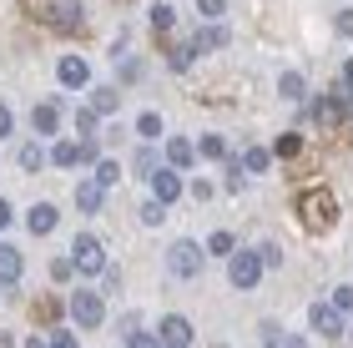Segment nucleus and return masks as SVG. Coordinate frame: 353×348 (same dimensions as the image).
<instances>
[{"label":"nucleus","mask_w":353,"mask_h":348,"mask_svg":"<svg viewBox=\"0 0 353 348\" xmlns=\"http://www.w3.org/2000/svg\"><path fill=\"white\" fill-rule=\"evenodd\" d=\"M298 217H303L313 232H323V227H333V217H339V202H333L328 187H318V192H303V197H298Z\"/></svg>","instance_id":"obj_1"},{"label":"nucleus","mask_w":353,"mask_h":348,"mask_svg":"<svg viewBox=\"0 0 353 348\" xmlns=\"http://www.w3.org/2000/svg\"><path fill=\"white\" fill-rule=\"evenodd\" d=\"M41 15H46V25H56L61 36H76L86 21V10H81V0H36Z\"/></svg>","instance_id":"obj_2"},{"label":"nucleus","mask_w":353,"mask_h":348,"mask_svg":"<svg viewBox=\"0 0 353 348\" xmlns=\"http://www.w3.org/2000/svg\"><path fill=\"white\" fill-rule=\"evenodd\" d=\"M202 258H207V247L192 243V237H176V243L167 247V267H172L176 278H197L202 273Z\"/></svg>","instance_id":"obj_3"},{"label":"nucleus","mask_w":353,"mask_h":348,"mask_svg":"<svg viewBox=\"0 0 353 348\" xmlns=\"http://www.w3.org/2000/svg\"><path fill=\"white\" fill-rule=\"evenodd\" d=\"M66 308H71V318L81 328H101L106 323V303H101V293H96V288H76Z\"/></svg>","instance_id":"obj_4"},{"label":"nucleus","mask_w":353,"mask_h":348,"mask_svg":"<svg viewBox=\"0 0 353 348\" xmlns=\"http://www.w3.org/2000/svg\"><path fill=\"white\" fill-rule=\"evenodd\" d=\"M71 263H76V273H81V278H96V273L106 267V247L96 243L91 232H81V237L71 243Z\"/></svg>","instance_id":"obj_5"},{"label":"nucleus","mask_w":353,"mask_h":348,"mask_svg":"<svg viewBox=\"0 0 353 348\" xmlns=\"http://www.w3.org/2000/svg\"><path fill=\"white\" fill-rule=\"evenodd\" d=\"M228 278H232V288H258L263 258H258V252H248V247H237L232 258H228Z\"/></svg>","instance_id":"obj_6"},{"label":"nucleus","mask_w":353,"mask_h":348,"mask_svg":"<svg viewBox=\"0 0 353 348\" xmlns=\"http://www.w3.org/2000/svg\"><path fill=\"white\" fill-rule=\"evenodd\" d=\"M51 162H56V167H81V162L96 167V141H56V147H51Z\"/></svg>","instance_id":"obj_7"},{"label":"nucleus","mask_w":353,"mask_h":348,"mask_svg":"<svg viewBox=\"0 0 353 348\" xmlns=\"http://www.w3.org/2000/svg\"><path fill=\"white\" fill-rule=\"evenodd\" d=\"M308 323H313V334H323V338L348 334V328H343V313L333 308V303H313V308H308Z\"/></svg>","instance_id":"obj_8"},{"label":"nucleus","mask_w":353,"mask_h":348,"mask_svg":"<svg viewBox=\"0 0 353 348\" xmlns=\"http://www.w3.org/2000/svg\"><path fill=\"white\" fill-rule=\"evenodd\" d=\"M157 338H162V348H192V323L182 318V313H172V318H162V328H157Z\"/></svg>","instance_id":"obj_9"},{"label":"nucleus","mask_w":353,"mask_h":348,"mask_svg":"<svg viewBox=\"0 0 353 348\" xmlns=\"http://www.w3.org/2000/svg\"><path fill=\"white\" fill-rule=\"evenodd\" d=\"M61 227V212H56V202H36V207L26 212V232H36V237H51Z\"/></svg>","instance_id":"obj_10"},{"label":"nucleus","mask_w":353,"mask_h":348,"mask_svg":"<svg viewBox=\"0 0 353 348\" xmlns=\"http://www.w3.org/2000/svg\"><path fill=\"white\" fill-rule=\"evenodd\" d=\"M147 187H152L157 202H176V197H182V177H176V167H157L147 177Z\"/></svg>","instance_id":"obj_11"},{"label":"nucleus","mask_w":353,"mask_h":348,"mask_svg":"<svg viewBox=\"0 0 353 348\" xmlns=\"http://www.w3.org/2000/svg\"><path fill=\"white\" fill-rule=\"evenodd\" d=\"M56 76H61V86H71V91L91 86V66H86L81 56H61V61H56Z\"/></svg>","instance_id":"obj_12"},{"label":"nucleus","mask_w":353,"mask_h":348,"mask_svg":"<svg viewBox=\"0 0 353 348\" xmlns=\"http://www.w3.org/2000/svg\"><path fill=\"white\" fill-rule=\"evenodd\" d=\"M61 116H66V106H61V101H41L36 112H30V126H36L41 136H56L61 132Z\"/></svg>","instance_id":"obj_13"},{"label":"nucleus","mask_w":353,"mask_h":348,"mask_svg":"<svg viewBox=\"0 0 353 348\" xmlns=\"http://www.w3.org/2000/svg\"><path fill=\"white\" fill-rule=\"evenodd\" d=\"M192 162H197V141H187V136H172V141H167V167L187 172Z\"/></svg>","instance_id":"obj_14"},{"label":"nucleus","mask_w":353,"mask_h":348,"mask_svg":"<svg viewBox=\"0 0 353 348\" xmlns=\"http://www.w3.org/2000/svg\"><path fill=\"white\" fill-rule=\"evenodd\" d=\"M76 207H81L86 217H96V212L106 207V187H96V182H81V187H76Z\"/></svg>","instance_id":"obj_15"},{"label":"nucleus","mask_w":353,"mask_h":348,"mask_svg":"<svg viewBox=\"0 0 353 348\" xmlns=\"http://www.w3.org/2000/svg\"><path fill=\"white\" fill-rule=\"evenodd\" d=\"M278 96L283 101H298V106L308 101V81H303V71H283L278 76Z\"/></svg>","instance_id":"obj_16"},{"label":"nucleus","mask_w":353,"mask_h":348,"mask_svg":"<svg viewBox=\"0 0 353 348\" xmlns=\"http://www.w3.org/2000/svg\"><path fill=\"white\" fill-rule=\"evenodd\" d=\"M21 273H26V258L15 247H0V283H6V288H15V283H21Z\"/></svg>","instance_id":"obj_17"},{"label":"nucleus","mask_w":353,"mask_h":348,"mask_svg":"<svg viewBox=\"0 0 353 348\" xmlns=\"http://www.w3.org/2000/svg\"><path fill=\"white\" fill-rule=\"evenodd\" d=\"M192 45H197V51H217V45H228V25H202L197 36H192Z\"/></svg>","instance_id":"obj_18"},{"label":"nucleus","mask_w":353,"mask_h":348,"mask_svg":"<svg viewBox=\"0 0 353 348\" xmlns=\"http://www.w3.org/2000/svg\"><path fill=\"white\" fill-rule=\"evenodd\" d=\"M15 162H21V172H41L46 167V147L41 141H26V147L15 152Z\"/></svg>","instance_id":"obj_19"},{"label":"nucleus","mask_w":353,"mask_h":348,"mask_svg":"<svg viewBox=\"0 0 353 348\" xmlns=\"http://www.w3.org/2000/svg\"><path fill=\"white\" fill-rule=\"evenodd\" d=\"M91 106H96V116H111L121 106V96H117V86H96V96H91Z\"/></svg>","instance_id":"obj_20"},{"label":"nucleus","mask_w":353,"mask_h":348,"mask_svg":"<svg viewBox=\"0 0 353 348\" xmlns=\"http://www.w3.org/2000/svg\"><path fill=\"white\" fill-rule=\"evenodd\" d=\"M96 187H117L121 182V167L111 162V156H96V177H91Z\"/></svg>","instance_id":"obj_21"},{"label":"nucleus","mask_w":353,"mask_h":348,"mask_svg":"<svg viewBox=\"0 0 353 348\" xmlns=\"http://www.w3.org/2000/svg\"><path fill=\"white\" fill-rule=\"evenodd\" d=\"M197 156H212V162H228V141H222L217 132H207V136L197 141Z\"/></svg>","instance_id":"obj_22"},{"label":"nucleus","mask_w":353,"mask_h":348,"mask_svg":"<svg viewBox=\"0 0 353 348\" xmlns=\"http://www.w3.org/2000/svg\"><path fill=\"white\" fill-rule=\"evenodd\" d=\"M207 252H212V258H232V252H237V237H232V232H212V237H207Z\"/></svg>","instance_id":"obj_23"},{"label":"nucleus","mask_w":353,"mask_h":348,"mask_svg":"<svg viewBox=\"0 0 353 348\" xmlns=\"http://www.w3.org/2000/svg\"><path fill=\"white\" fill-rule=\"evenodd\" d=\"M137 136L157 141V136H162V116H157V112H141V116H137Z\"/></svg>","instance_id":"obj_24"},{"label":"nucleus","mask_w":353,"mask_h":348,"mask_svg":"<svg viewBox=\"0 0 353 348\" xmlns=\"http://www.w3.org/2000/svg\"><path fill=\"white\" fill-rule=\"evenodd\" d=\"M147 21H152V30H172V25H176V10H172V6H152Z\"/></svg>","instance_id":"obj_25"},{"label":"nucleus","mask_w":353,"mask_h":348,"mask_svg":"<svg viewBox=\"0 0 353 348\" xmlns=\"http://www.w3.org/2000/svg\"><path fill=\"white\" fill-rule=\"evenodd\" d=\"M243 167H248V172H268V167H272V152H268V147H248Z\"/></svg>","instance_id":"obj_26"},{"label":"nucleus","mask_w":353,"mask_h":348,"mask_svg":"<svg viewBox=\"0 0 353 348\" xmlns=\"http://www.w3.org/2000/svg\"><path fill=\"white\" fill-rule=\"evenodd\" d=\"M298 152H303V136L298 132H283L278 147H272V156H298Z\"/></svg>","instance_id":"obj_27"},{"label":"nucleus","mask_w":353,"mask_h":348,"mask_svg":"<svg viewBox=\"0 0 353 348\" xmlns=\"http://www.w3.org/2000/svg\"><path fill=\"white\" fill-rule=\"evenodd\" d=\"M162 212H167V202H141V207H137V217H141V223H147V227H157V223H162Z\"/></svg>","instance_id":"obj_28"},{"label":"nucleus","mask_w":353,"mask_h":348,"mask_svg":"<svg viewBox=\"0 0 353 348\" xmlns=\"http://www.w3.org/2000/svg\"><path fill=\"white\" fill-rule=\"evenodd\" d=\"M157 167H162V162H157V147H137V172H141V177H152Z\"/></svg>","instance_id":"obj_29"},{"label":"nucleus","mask_w":353,"mask_h":348,"mask_svg":"<svg viewBox=\"0 0 353 348\" xmlns=\"http://www.w3.org/2000/svg\"><path fill=\"white\" fill-rule=\"evenodd\" d=\"M328 303H333V308H339L343 318H348V313H353V283H339V293H333Z\"/></svg>","instance_id":"obj_30"},{"label":"nucleus","mask_w":353,"mask_h":348,"mask_svg":"<svg viewBox=\"0 0 353 348\" xmlns=\"http://www.w3.org/2000/svg\"><path fill=\"white\" fill-rule=\"evenodd\" d=\"M192 56H197V45H192V41H182V45L172 51V66H176V71H192Z\"/></svg>","instance_id":"obj_31"},{"label":"nucleus","mask_w":353,"mask_h":348,"mask_svg":"<svg viewBox=\"0 0 353 348\" xmlns=\"http://www.w3.org/2000/svg\"><path fill=\"white\" fill-rule=\"evenodd\" d=\"M228 192H248V167L228 162Z\"/></svg>","instance_id":"obj_32"},{"label":"nucleus","mask_w":353,"mask_h":348,"mask_svg":"<svg viewBox=\"0 0 353 348\" xmlns=\"http://www.w3.org/2000/svg\"><path fill=\"white\" fill-rule=\"evenodd\" d=\"M76 126H81V141H91V132H96V106H81V112H76Z\"/></svg>","instance_id":"obj_33"},{"label":"nucleus","mask_w":353,"mask_h":348,"mask_svg":"<svg viewBox=\"0 0 353 348\" xmlns=\"http://www.w3.org/2000/svg\"><path fill=\"white\" fill-rule=\"evenodd\" d=\"M197 10L207 21H222V15H228V0H197Z\"/></svg>","instance_id":"obj_34"},{"label":"nucleus","mask_w":353,"mask_h":348,"mask_svg":"<svg viewBox=\"0 0 353 348\" xmlns=\"http://www.w3.org/2000/svg\"><path fill=\"white\" fill-rule=\"evenodd\" d=\"M126 348H162V338H157V334H141V328H132V338H126Z\"/></svg>","instance_id":"obj_35"},{"label":"nucleus","mask_w":353,"mask_h":348,"mask_svg":"<svg viewBox=\"0 0 353 348\" xmlns=\"http://www.w3.org/2000/svg\"><path fill=\"white\" fill-rule=\"evenodd\" d=\"M71 273H76V263H71V258H56V263H51V283H66Z\"/></svg>","instance_id":"obj_36"},{"label":"nucleus","mask_w":353,"mask_h":348,"mask_svg":"<svg viewBox=\"0 0 353 348\" xmlns=\"http://www.w3.org/2000/svg\"><path fill=\"white\" fill-rule=\"evenodd\" d=\"M121 81H141V56H126L121 61Z\"/></svg>","instance_id":"obj_37"},{"label":"nucleus","mask_w":353,"mask_h":348,"mask_svg":"<svg viewBox=\"0 0 353 348\" xmlns=\"http://www.w3.org/2000/svg\"><path fill=\"white\" fill-rule=\"evenodd\" d=\"M333 25H339L343 41H353V10H339V21H333Z\"/></svg>","instance_id":"obj_38"},{"label":"nucleus","mask_w":353,"mask_h":348,"mask_svg":"<svg viewBox=\"0 0 353 348\" xmlns=\"http://www.w3.org/2000/svg\"><path fill=\"white\" fill-rule=\"evenodd\" d=\"M10 132H15V116H10V106H6V101H0V141H6Z\"/></svg>","instance_id":"obj_39"},{"label":"nucleus","mask_w":353,"mask_h":348,"mask_svg":"<svg viewBox=\"0 0 353 348\" xmlns=\"http://www.w3.org/2000/svg\"><path fill=\"white\" fill-rule=\"evenodd\" d=\"M187 187H192V197H197V202H207V197H212V192H217V187H212V182H187Z\"/></svg>","instance_id":"obj_40"},{"label":"nucleus","mask_w":353,"mask_h":348,"mask_svg":"<svg viewBox=\"0 0 353 348\" xmlns=\"http://www.w3.org/2000/svg\"><path fill=\"white\" fill-rule=\"evenodd\" d=\"M46 348H76V338H71V334H56V338L46 343Z\"/></svg>","instance_id":"obj_41"},{"label":"nucleus","mask_w":353,"mask_h":348,"mask_svg":"<svg viewBox=\"0 0 353 348\" xmlns=\"http://www.w3.org/2000/svg\"><path fill=\"white\" fill-rule=\"evenodd\" d=\"M10 217H15V212H10V202L0 197V227H10Z\"/></svg>","instance_id":"obj_42"},{"label":"nucleus","mask_w":353,"mask_h":348,"mask_svg":"<svg viewBox=\"0 0 353 348\" xmlns=\"http://www.w3.org/2000/svg\"><path fill=\"white\" fill-rule=\"evenodd\" d=\"M343 91H353V61H343Z\"/></svg>","instance_id":"obj_43"},{"label":"nucleus","mask_w":353,"mask_h":348,"mask_svg":"<svg viewBox=\"0 0 353 348\" xmlns=\"http://www.w3.org/2000/svg\"><path fill=\"white\" fill-rule=\"evenodd\" d=\"M0 348H10V338H0Z\"/></svg>","instance_id":"obj_44"},{"label":"nucleus","mask_w":353,"mask_h":348,"mask_svg":"<svg viewBox=\"0 0 353 348\" xmlns=\"http://www.w3.org/2000/svg\"><path fill=\"white\" fill-rule=\"evenodd\" d=\"M348 343H353V328H348Z\"/></svg>","instance_id":"obj_45"}]
</instances>
